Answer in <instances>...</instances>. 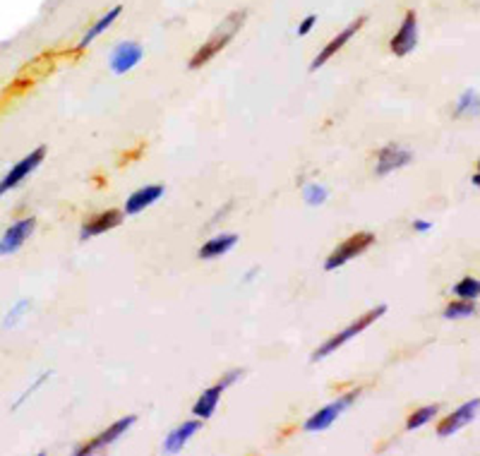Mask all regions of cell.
Instances as JSON below:
<instances>
[{"label": "cell", "instance_id": "cell-1", "mask_svg": "<svg viewBox=\"0 0 480 456\" xmlns=\"http://www.w3.org/2000/svg\"><path fill=\"white\" fill-rule=\"evenodd\" d=\"M243 20H245V10H238V12H231L229 17H226L224 22H221V27L214 31V34L209 36V41L202 46L197 53L192 55V60H190V67L192 70H197V67H202L204 63H209L214 55L219 53L221 48H226L229 46V41L236 36V31L243 27Z\"/></svg>", "mask_w": 480, "mask_h": 456}, {"label": "cell", "instance_id": "cell-4", "mask_svg": "<svg viewBox=\"0 0 480 456\" xmlns=\"http://www.w3.org/2000/svg\"><path fill=\"white\" fill-rule=\"evenodd\" d=\"M240 377H243V370H231L229 375H226L224 379H219V382L214 384L212 389L202 391V396L197 398V401H195L192 413L197 416V418H202V420H207V418H212V416H214V411H217V406H219V398H221V394H224V391L229 389L233 382H238Z\"/></svg>", "mask_w": 480, "mask_h": 456}, {"label": "cell", "instance_id": "cell-25", "mask_svg": "<svg viewBox=\"0 0 480 456\" xmlns=\"http://www.w3.org/2000/svg\"><path fill=\"white\" fill-rule=\"evenodd\" d=\"M315 22H317V17H315V15H307L305 20L300 22V27H298V34H300V36H305L307 31H310V29L315 27Z\"/></svg>", "mask_w": 480, "mask_h": 456}, {"label": "cell", "instance_id": "cell-9", "mask_svg": "<svg viewBox=\"0 0 480 456\" xmlns=\"http://www.w3.org/2000/svg\"><path fill=\"white\" fill-rule=\"evenodd\" d=\"M415 43H418V22H415V12L408 10L406 17H403L401 29L391 39V50H394V55L401 58V55H408L415 48Z\"/></svg>", "mask_w": 480, "mask_h": 456}, {"label": "cell", "instance_id": "cell-7", "mask_svg": "<svg viewBox=\"0 0 480 456\" xmlns=\"http://www.w3.org/2000/svg\"><path fill=\"white\" fill-rule=\"evenodd\" d=\"M135 420H137L135 416H125V418H120L118 423H113V425H109V428H106L104 433H101L99 437H94L92 442H87L84 447H80L75 454H77V456H84V454L101 452V449H104V447L113 445V442H116L120 435H125V433H128L130 425H135Z\"/></svg>", "mask_w": 480, "mask_h": 456}, {"label": "cell", "instance_id": "cell-3", "mask_svg": "<svg viewBox=\"0 0 480 456\" xmlns=\"http://www.w3.org/2000/svg\"><path fill=\"white\" fill-rule=\"evenodd\" d=\"M372 243H375V236H372V233H368V231L356 233V236H351L349 240H344V243H341L339 248H334L332 255L327 257L324 269L334 271V269L344 267V264L349 262V259L358 257L360 252H365V250H368Z\"/></svg>", "mask_w": 480, "mask_h": 456}, {"label": "cell", "instance_id": "cell-5", "mask_svg": "<svg viewBox=\"0 0 480 456\" xmlns=\"http://www.w3.org/2000/svg\"><path fill=\"white\" fill-rule=\"evenodd\" d=\"M358 396H360V389L349 391V394H344L341 398H337V401H332L329 406H324L322 411H317L315 416L307 418L305 430H307V433H320V430H327L329 425H334V420H337V418L344 413V411L349 408Z\"/></svg>", "mask_w": 480, "mask_h": 456}, {"label": "cell", "instance_id": "cell-27", "mask_svg": "<svg viewBox=\"0 0 480 456\" xmlns=\"http://www.w3.org/2000/svg\"><path fill=\"white\" fill-rule=\"evenodd\" d=\"M473 185H476V188H480V170H478L476 175H473Z\"/></svg>", "mask_w": 480, "mask_h": 456}, {"label": "cell", "instance_id": "cell-11", "mask_svg": "<svg viewBox=\"0 0 480 456\" xmlns=\"http://www.w3.org/2000/svg\"><path fill=\"white\" fill-rule=\"evenodd\" d=\"M142 53H144V50H142L140 43H132V41L118 43L116 50L111 53V70L116 75L130 72V70L142 60Z\"/></svg>", "mask_w": 480, "mask_h": 456}, {"label": "cell", "instance_id": "cell-18", "mask_svg": "<svg viewBox=\"0 0 480 456\" xmlns=\"http://www.w3.org/2000/svg\"><path fill=\"white\" fill-rule=\"evenodd\" d=\"M120 12H123V8H120V5H116V8H111L109 12H106L104 17H101V20H99L97 24H94V27H92L89 31H87L84 36H82V41H80V46H77V48L82 50V48H84V46H89V43H92L94 39H97L99 34H104V31L109 29L111 24L118 20V15H120Z\"/></svg>", "mask_w": 480, "mask_h": 456}, {"label": "cell", "instance_id": "cell-19", "mask_svg": "<svg viewBox=\"0 0 480 456\" xmlns=\"http://www.w3.org/2000/svg\"><path fill=\"white\" fill-rule=\"evenodd\" d=\"M473 315H476V305H473V300H466V298H459L457 303H452V305L444 310V320H461V317H473Z\"/></svg>", "mask_w": 480, "mask_h": 456}, {"label": "cell", "instance_id": "cell-8", "mask_svg": "<svg viewBox=\"0 0 480 456\" xmlns=\"http://www.w3.org/2000/svg\"><path fill=\"white\" fill-rule=\"evenodd\" d=\"M480 411V398H473V401H466L464 406H459L454 413H449L444 420L437 425V435L440 437H449L454 433H459L464 425H471V420L476 418V413Z\"/></svg>", "mask_w": 480, "mask_h": 456}, {"label": "cell", "instance_id": "cell-20", "mask_svg": "<svg viewBox=\"0 0 480 456\" xmlns=\"http://www.w3.org/2000/svg\"><path fill=\"white\" fill-rule=\"evenodd\" d=\"M457 116H478L480 113V99L476 97V92H464L457 104V109H454Z\"/></svg>", "mask_w": 480, "mask_h": 456}, {"label": "cell", "instance_id": "cell-21", "mask_svg": "<svg viewBox=\"0 0 480 456\" xmlns=\"http://www.w3.org/2000/svg\"><path fill=\"white\" fill-rule=\"evenodd\" d=\"M454 293H457L459 298H466V300H476V298L480 295V281L473 276L461 278L457 286H454Z\"/></svg>", "mask_w": 480, "mask_h": 456}, {"label": "cell", "instance_id": "cell-24", "mask_svg": "<svg viewBox=\"0 0 480 456\" xmlns=\"http://www.w3.org/2000/svg\"><path fill=\"white\" fill-rule=\"evenodd\" d=\"M27 308H29V303L27 300H22V303H17L15 308H12V313L5 317V327H15L17 322H20V317L24 313H27Z\"/></svg>", "mask_w": 480, "mask_h": 456}, {"label": "cell", "instance_id": "cell-2", "mask_svg": "<svg viewBox=\"0 0 480 456\" xmlns=\"http://www.w3.org/2000/svg\"><path fill=\"white\" fill-rule=\"evenodd\" d=\"M387 313V305H377L375 310H368V313L365 315H360V317L356 320V322H351L349 327L346 329H341L339 334H334V337L329 339V341H324V344H322L317 351H315V356H312V360H322V358H327L329 356V353H334L337 351V348H341L346 344V341H351L353 337H358L360 332H363V329H368L372 322H377L382 317V315Z\"/></svg>", "mask_w": 480, "mask_h": 456}, {"label": "cell", "instance_id": "cell-22", "mask_svg": "<svg viewBox=\"0 0 480 456\" xmlns=\"http://www.w3.org/2000/svg\"><path fill=\"white\" fill-rule=\"evenodd\" d=\"M435 413H437V406L418 408V411H415V413L406 420V428H408V430H418V428L425 425V423H430L432 418H435Z\"/></svg>", "mask_w": 480, "mask_h": 456}, {"label": "cell", "instance_id": "cell-28", "mask_svg": "<svg viewBox=\"0 0 480 456\" xmlns=\"http://www.w3.org/2000/svg\"><path fill=\"white\" fill-rule=\"evenodd\" d=\"M478 170H480V161H478Z\"/></svg>", "mask_w": 480, "mask_h": 456}, {"label": "cell", "instance_id": "cell-12", "mask_svg": "<svg viewBox=\"0 0 480 456\" xmlns=\"http://www.w3.org/2000/svg\"><path fill=\"white\" fill-rule=\"evenodd\" d=\"M413 154L408 149L399 147V144H389L377 154V175H387L391 170L403 168L406 163H410Z\"/></svg>", "mask_w": 480, "mask_h": 456}, {"label": "cell", "instance_id": "cell-17", "mask_svg": "<svg viewBox=\"0 0 480 456\" xmlns=\"http://www.w3.org/2000/svg\"><path fill=\"white\" fill-rule=\"evenodd\" d=\"M236 243H238V236H233V233H221V236H214L212 240H207V243L202 245L200 257H202V259L221 257V255H224V252H229Z\"/></svg>", "mask_w": 480, "mask_h": 456}, {"label": "cell", "instance_id": "cell-6", "mask_svg": "<svg viewBox=\"0 0 480 456\" xmlns=\"http://www.w3.org/2000/svg\"><path fill=\"white\" fill-rule=\"evenodd\" d=\"M43 156H46V147H39V149H34L31 154H27L24 156L22 161H17L15 166L10 168V173L5 175L3 180H0V195H5L8 190H12V188H17L20 183L27 178V175L34 170L39 163L43 161Z\"/></svg>", "mask_w": 480, "mask_h": 456}, {"label": "cell", "instance_id": "cell-15", "mask_svg": "<svg viewBox=\"0 0 480 456\" xmlns=\"http://www.w3.org/2000/svg\"><path fill=\"white\" fill-rule=\"evenodd\" d=\"M161 195H163L161 185H147V188L137 190V192H132L128 197V202H125V214H140V212H144V209L154 205V202L159 200Z\"/></svg>", "mask_w": 480, "mask_h": 456}, {"label": "cell", "instance_id": "cell-13", "mask_svg": "<svg viewBox=\"0 0 480 456\" xmlns=\"http://www.w3.org/2000/svg\"><path fill=\"white\" fill-rule=\"evenodd\" d=\"M363 24H365V17H358V20H356V22H351L349 27H346L344 31H341L339 36H334V39H332L329 43H327V46L322 48L320 53H317V58L312 60V70L322 67V65H324L327 60H329V58H334V55H337V50H341V48H344V46H346V41H351V36L356 34V31H358L360 27H363Z\"/></svg>", "mask_w": 480, "mask_h": 456}, {"label": "cell", "instance_id": "cell-16", "mask_svg": "<svg viewBox=\"0 0 480 456\" xmlns=\"http://www.w3.org/2000/svg\"><path fill=\"white\" fill-rule=\"evenodd\" d=\"M202 428L200 420H190V423H182V425H178L166 437V445H163V449H166L168 454H178L182 447L187 445V440L197 433V430Z\"/></svg>", "mask_w": 480, "mask_h": 456}, {"label": "cell", "instance_id": "cell-10", "mask_svg": "<svg viewBox=\"0 0 480 456\" xmlns=\"http://www.w3.org/2000/svg\"><path fill=\"white\" fill-rule=\"evenodd\" d=\"M34 226H36V219L34 217L22 219V221H17L15 226H10L8 231L3 233V238H0V255H12L15 250H20L24 240L31 236Z\"/></svg>", "mask_w": 480, "mask_h": 456}, {"label": "cell", "instance_id": "cell-23", "mask_svg": "<svg viewBox=\"0 0 480 456\" xmlns=\"http://www.w3.org/2000/svg\"><path fill=\"white\" fill-rule=\"evenodd\" d=\"M324 200H327V188L324 185H317V183H315V185H307L305 188V202L310 207H317Z\"/></svg>", "mask_w": 480, "mask_h": 456}, {"label": "cell", "instance_id": "cell-14", "mask_svg": "<svg viewBox=\"0 0 480 456\" xmlns=\"http://www.w3.org/2000/svg\"><path fill=\"white\" fill-rule=\"evenodd\" d=\"M120 221H123V214L118 212V209H109V212L99 214V217H94L92 221H87L84 226H82V238H94V236H101V233L111 231V228H116Z\"/></svg>", "mask_w": 480, "mask_h": 456}, {"label": "cell", "instance_id": "cell-26", "mask_svg": "<svg viewBox=\"0 0 480 456\" xmlns=\"http://www.w3.org/2000/svg\"><path fill=\"white\" fill-rule=\"evenodd\" d=\"M430 228H432L430 221H415L413 224V231H418V233H425V231H430Z\"/></svg>", "mask_w": 480, "mask_h": 456}]
</instances>
